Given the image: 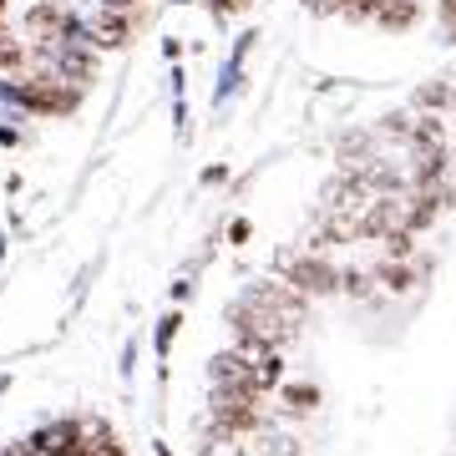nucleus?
Wrapping results in <instances>:
<instances>
[{
	"label": "nucleus",
	"mask_w": 456,
	"mask_h": 456,
	"mask_svg": "<svg viewBox=\"0 0 456 456\" xmlns=\"http://www.w3.org/2000/svg\"><path fill=\"white\" fill-rule=\"evenodd\" d=\"M289 284L299 294H335L340 289V269L325 254H299V259H289Z\"/></svg>",
	"instance_id": "1"
},
{
	"label": "nucleus",
	"mask_w": 456,
	"mask_h": 456,
	"mask_svg": "<svg viewBox=\"0 0 456 456\" xmlns=\"http://www.w3.org/2000/svg\"><path fill=\"white\" fill-rule=\"evenodd\" d=\"M132 26H137V16H127V0H107L102 16H97V31H92V46H102V51L127 46Z\"/></svg>",
	"instance_id": "2"
},
{
	"label": "nucleus",
	"mask_w": 456,
	"mask_h": 456,
	"mask_svg": "<svg viewBox=\"0 0 456 456\" xmlns=\"http://www.w3.org/2000/svg\"><path fill=\"white\" fill-rule=\"evenodd\" d=\"M213 416H218L224 431H259V421H264V411L254 395H224V391L213 401Z\"/></svg>",
	"instance_id": "3"
},
{
	"label": "nucleus",
	"mask_w": 456,
	"mask_h": 456,
	"mask_svg": "<svg viewBox=\"0 0 456 456\" xmlns=\"http://www.w3.org/2000/svg\"><path fill=\"white\" fill-rule=\"evenodd\" d=\"M26 446H31L36 456H82V426L56 421V426H46L41 436H31Z\"/></svg>",
	"instance_id": "4"
},
{
	"label": "nucleus",
	"mask_w": 456,
	"mask_h": 456,
	"mask_svg": "<svg viewBox=\"0 0 456 456\" xmlns=\"http://www.w3.org/2000/svg\"><path fill=\"white\" fill-rule=\"evenodd\" d=\"M248 299H259L264 310L284 314L289 325H299V320H305V294L294 289V284H259V289L248 294Z\"/></svg>",
	"instance_id": "5"
},
{
	"label": "nucleus",
	"mask_w": 456,
	"mask_h": 456,
	"mask_svg": "<svg viewBox=\"0 0 456 456\" xmlns=\"http://www.w3.org/2000/svg\"><path fill=\"white\" fill-rule=\"evenodd\" d=\"M391 228H401V208H395V198H375L365 218L355 224V239H386Z\"/></svg>",
	"instance_id": "6"
},
{
	"label": "nucleus",
	"mask_w": 456,
	"mask_h": 456,
	"mask_svg": "<svg viewBox=\"0 0 456 456\" xmlns=\"http://www.w3.org/2000/svg\"><path fill=\"white\" fill-rule=\"evenodd\" d=\"M416 16H421V0H375V11H370V20L380 31H411Z\"/></svg>",
	"instance_id": "7"
},
{
	"label": "nucleus",
	"mask_w": 456,
	"mask_h": 456,
	"mask_svg": "<svg viewBox=\"0 0 456 456\" xmlns=\"http://www.w3.org/2000/svg\"><path fill=\"white\" fill-rule=\"evenodd\" d=\"M375 279H380V284H386V289H411V284H416V269H406V264H386V269H375Z\"/></svg>",
	"instance_id": "8"
},
{
	"label": "nucleus",
	"mask_w": 456,
	"mask_h": 456,
	"mask_svg": "<svg viewBox=\"0 0 456 456\" xmlns=\"http://www.w3.org/2000/svg\"><path fill=\"white\" fill-rule=\"evenodd\" d=\"M441 173H446V152L436 147V152H426V158H421V167H416V183H421V188H431Z\"/></svg>",
	"instance_id": "9"
},
{
	"label": "nucleus",
	"mask_w": 456,
	"mask_h": 456,
	"mask_svg": "<svg viewBox=\"0 0 456 456\" xmlns=\"http://www.w3.org/2000/svg\"><path fill=\"white\" fill-rule=\"evenodd\" d=\"M20 66H26V46L0 31V71H20Z\"/></svg>",
	"instance_id": "10"
},
{
	"label": "nucleus",
	"mask_w": 456,
	"mask_h": 456,
	"mask_svg": "<svg viewBox=\"0 0 456 456\" xmlns=\"http://www.w3.org/2000/svg\"><path fill=\"white\" fill-rule=\"evenodd\" d=\"M411 137H416L421 152H436V147H441V122H436V117H421V127L411 132Z\"/></svg>",
	"instance_id": "11"
},
{
	"label": "nucleus",
	"mask_w": 456,
	"mask_h": 456,
	"mask_svg": "<svg viewBox=\"0 0 456 456\" xmlns=\"http://www.w3.org/2000/svg\"><path fill=\"white\" fill-rule=\"evenodd\" d=\"M314 401H320L314 386H284V406H289V411H310Z\"/></svg>",
	"instance_id": "12"
},
{
	"label": "nucleus",
	"mask_w": 456,
	"mask_h": 456,
	"mask_svg": "<svg viewBox=\"0 0 456 456\" xmlns=\"http://www.w3.org/2000/svg\"><path fill=\"white\" fill-rule=\"evenodd\" d=\"M380 244H386V254H391V259H406V254H411V228H391Z\"/></svg>",
	"instance_id": "13"
},
{
	"label": "nucleus",
	"mask_w": 456,
	"mask_h": 456,
	"mask_svg": "<svg viewBox=\"0 0 456 456\" xmlns=\"http://www.w3.org/2000/svg\"><path fill=\"white\" fill-rule=\"evenodd\" d=\"M441 20H446V31H452V41H456V0H441Z\"/></svg>",
	"instance_id": "14"
},
{
	"label": "nucleus",
	"mask_w": 456,
	"mask_h": 456,
	"mask_svg": "<svg viewBox=\"0 0 456 456\" xmlns=\"http://www.w3.org/2000/svg\"><path fill=\"white\" fill-rule=\"evenodd\" d=\"M421 102H426V107H441V102H446V86H426Z\"/></svg>",
	"instance_id": "15"
},
{
	"label": "nucleus",
	"mask_w": 456,
	"mask_h": 456,
	"mask_svg": "<svg viewBox=\"0 0 456 456\" xmlns=\"http://www.w3.org/2000/svg\"><path fill=\"white\" fill-rule=\"evenodd\" d=\"M248 0H213V11H218V16H228V11H244Z\"/></svg>",
	"instance_id": "16"
},
{
	"label": "nucleus",
	"mask_w": 456,
	"mask_h": 456,
	"mask_svg": "<svg viewBox=\"0 0 456 456\" xmlns=\"http://www.w3.org/2000/svg\"><path fill=\"white\" fill-rule=\"evenodd\" d=\"M0 456H36V452H31V446H5Z\"/></svg>",
	"instance_id": "17"
},
{
	"label": "nucleus",
	"mask_w": 456,
	"mask_h": 456,
	"mask_svg": "<svg viewBox=\"0 0 456 456\" xmlns=\"http://www.w3.org/2000/svg\"><path fill=\"white\" fill-rule=\"evenodd\" d=\"M127 5H132V0H127Z\"/></svg>",
	"instance_id": "18"
}]
</instances>
